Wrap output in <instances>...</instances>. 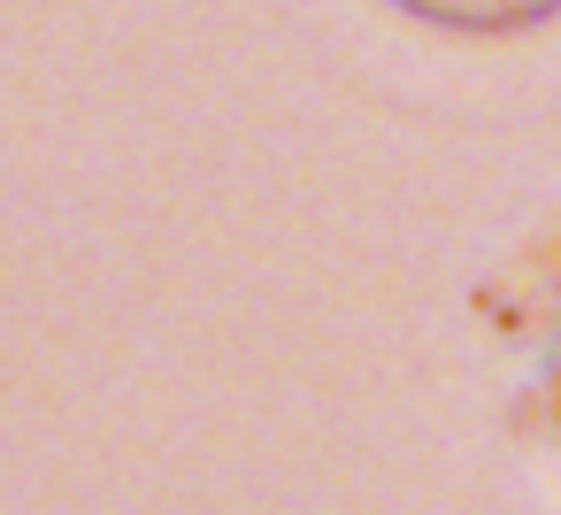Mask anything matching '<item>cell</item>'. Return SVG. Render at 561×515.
Returning <instances> with one entry per match:
<instances>
[{
    "label": "cell",
    "mask_w": 561,
    "mask_h": 515,
    "mask_svg": "<svg viewBox=\"0 0 561 515\" xmlns=\"http://www.w3.org/2000/svg\"><path fill=\"white\" fill-rule=\"evenodd\" d=\"M400 16L431 24V32H461V39H507V32H538L546 16H561V0H392Z\"/></svg>",
    "instance_id": "1"
},
{
    "label": "cell",
    "mask_w": 561,
    "mask_h": 515,
    "mask_svg": "<svg viewBox=\"0 0 561 515\" xmlns=\"http://www.w3.org/2000/svg\"><path fill=\"white\" fill-rule=\"evenodd\" d=\"M546 415L561 423V362H553V377H546Z\"/></svg>",
    "instance_id": "2"
}]
</instances>
